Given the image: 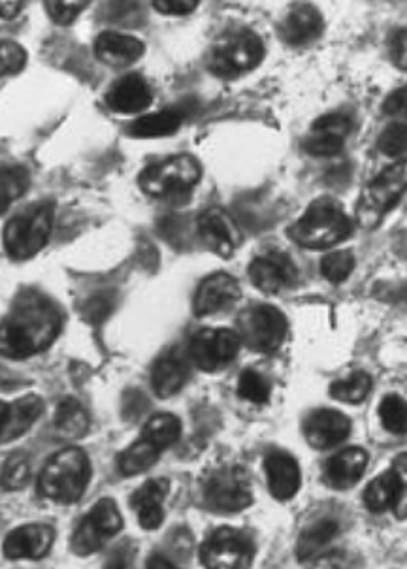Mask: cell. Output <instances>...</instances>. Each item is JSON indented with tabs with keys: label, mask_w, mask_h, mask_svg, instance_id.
Segmentation results:
<instances>
[{
	"label": "cell",
	"mask_w": 407,
	"mask_h": 569,
	"mask_svg": "<svg viewBox=\"0 0 407 569\" xmlns=\"http://www.w3.org/2000/svg\"><path fill=\"white\" fill-rule=\"evenodd\" d=\"M61 316L48 298L26 295L19 298L10 316L0 322V355L8 359H29L42 353L56 341Z\"/></svg>",
	"instance_id": "obj_1"
},
{
	"label": "cell",
	"mask_w": 407,
	"mask_h": 569,
	"mask_svg": "<svg viewBox=\"0 0 407 569\" xmlns=\"http://www.w3.org/2000/svg\"><path fill=\"white\" fill-rule=\"evenodd\" d=\"M351 219L334 200H317L289 229L290 240L306 249H328L351 234Z\"/></svg>",
	"instance_id": "obj_2"
},
{
	"label": "cell",
	"mask_w": 407,
	"mask_h": 569,
	"mask_svg": "<svg viewBox=\"0 0 407 569\" xmlns=\"http://www.w3.org/2000/svg\"><path fill=\"white\" fill-rule=\"evenodd\" d=\"M91 477V466L86 452L64 449L57 452L43 466L40 473V492L57 503H76L86 492Z\"/></svg>",
	"instance_id": "obj_3"
},
{
	"label": "cell",
	"mask_w": 407,
	"mask_h": 569,
	"mask_svg": "<svg viewBox=\"0 0 407 569\" xmlns=\"http://www.w3.org/2000/svg\"><path fill=\"white\" fill-rule=\"evenodd\" d=\"M407 191V159L379 173L358 199L355 219L363 229H376Z\"/></svg>",
	"instance_id": "obj_4"
},
{
	"label": "cell",
	"mask_w": 407,
	"mask_h": 569,
	"mask_svg": "<svg viewBox=\"0 0 407 569\" xmlns=\"http://www.w3.org/2000/svg\"><path fill=\"white\" fill-rule=\"evenodd\" d=\"M262 57L265 46L255 32H229L214 43L208 56V69L219 78H236L257 69Z\"/></svg>",
	"instance_id": "obj_5"
},
{
	"label": "cell",
	"mask_w": 407,
	"mask_h": 569,
	"mask_svg": "<svg viewBox=\"0 0 407 569\" xmlns=\"http://www.w3.org/2000/svg\"><path fill=\"white\" fill-rule=\"evenodd\" d=\"M53 230V208L48 204L32 206L12 217L4 229V248L16 260H27L40 253Z\"/></svg>",
	"instance_id": "obj_6"
},
{
	"label": "cell",
	"mask_w": 407,
	"mask_h": 569,
	"mask_svg": "<svg viewBox=\"0 0 407 569\" xmlns=\"http://www.w3.org/2000/svg\"><path fill=\"white\" fill-rule=\"evenodd\" d=\"M198 181H200V164L191 156L170 157L167 161L146 168L140 176L142 191L155 199L186 194L197 187Z\"/></svg>",
	"instance_id": "obj_7"
},
{
	"label": "cell",
	"mask_w": 407,
	"mask_h": 569,
	"mask_svg": "<svg viewBox=\"0 0 407 569\" xmlns=\"http://www.w3.org/2000/svg\"><path fill=\"white\" fill-rule=\"evenodd\" d=\"M204 501L216 513H238L254 501V490L246 471L238 466H227L211 471L204 481Z\"/></svg>",
	"instance_id": "obj_8"
},
{
	"label": "cell",
	"mask_w": 407,
	"mask_h": 569,
	"mask_svg": "<svg viewBox=\"0 0 407 569\" xmlns=\"http://www.w3.org/2000/svg\"><path fill=\"white\" fill-rule=\"evenodd\" d=\"M254 541L235 528H219L200 547L206 569H247L254 560Z\"/></svg>",
	"instance_id": "obj_9"
},
{
	"label": "cell",
	"mask_w": 407,
	"mask_h": 569,
	"mask_svg": "<svg viewBox=\"0 0 407 569\" xmlns=\"http://www.w3.org/2000/svg\"><path fill=\"white\" fill-rule=\"evenodd\" d=\"M121 528H123V517L119 513L116 501L110 498L97 501L76 530L72 549L80 557L93 555L105 547L106 541L116 538Z\"/></svg>",
	"instance_id": "obj_10"
},
{
	"label": "cell",
	"mask_w": 407,
	"mask_h": 569,
	"mask_svg": "<svg viewBox=\"0 0 407 569\" xmlns=\"http://www.w3.org/2000/svg\"><path fill=\"white\" fill-rule=\"evenodd\" d=\"M241 338L229 328H206L192 336L189 359L202 371H219L240 353Z\"/></svg>",
	"instance_id": "obj_11"
},
{
	"label": "cell",
	"mask_w": 407,
	"mask_h": 569,
	"mask_svg": "<svg viewBox=\"0 0 407 569\" xmlns=\"http://www.w3.org/2000/svg\"><path fill=\"white\" fill-rule=\"evenodd\" d=\"M287 319L274 306H257L241 319V341L259 353H274L287 338Z\"/></svg>",
	"instance_id": "obj_12"
},
{
	"label": "cell",
	"mask_w": 407,
	"mask_h": 569,
	"mask_svg": "<svg viewBox=\"0 0 407 569\" xmlns=\"http://www.w3.org/2000/svg\"><path fill=\"white\" fill-rule=\"evenodd\" d=\"M198 236L211 253L222 259H229L235 254L236 249L240 248V229L235 223V219L221 208H210L200 213Z\"/></svg>",
	"instance_id": "obj_13"
},
{
	"label": "cell",
	"mask_w": 407,
	"mask_h": 569,
	"mask_svg": "<svg viewBox=\"0 0 407 569\" xmlns=\"http://www.w3.org/2000/svg\"><path fill=\"white\" fill-rule=\"evenodd\" d=\"M351 134V119L344 113H330L317 119L308 137L304 140V149L315 157H332L346 146Z\"/></svg>",
	"instance_id": "obj_14"
},
{
	"label": "cell",
	"mask_w": 407,
	"mask_h": 569,
	"mask_svg": "<svg viewBox=\"0 0 407 569\" xmlns=\"http://www.w3.org/2000/svg\"><path fill=\"white\" fill-rule=\"evenodd\" d=\"M249 278L260 291L276 295L297 283L298 273L289 257L284 253H266L251 262Z\"/></svg>",
	"instance_id": "obj_15"
},
{
	"label": "cell",
	"mask_w": 407,
	"mask_h": 569,
	"mask_svg": "<svg viewBox=\"0 0 407 569\" xmlns=\"http://www.w3.org/2000/svg\"><path fill=\"white\" fill-rule=\"evenodd\" d=\"M240 283L229 273H214L198 284L195 295V313L198 317L214 316L227 310L240 298Z\"/></svg>",
	"instance_id": "obj_16"
},
{
	"label": "cell",
	"mask_w": 407,
	"mask_h": 569,
	"mask_svg": "<svg viewBox=\"0 0 407 569\" xmlns=\"http://www.w3.org/2000/svg\"><path fill=\"white\" fill-rule=\"evenodd\" d=\"M351 432V421L346 415L334 409H319L304 422V433L309 446L315 449H332L347 440Z\"/></svg>",
	"instance_id": "obj_17"
},
{
	"label": "cell",
	"mask_w": 407,
	"mask_h": 569,
	"mask_svg": "<svg viewBox=\"0 0 407 569\" xmlns=\"http://www.w3.org/2000/svg\"><path fill=\"white\" fill-rule=\"evenodd\" d=\"M53 538H56V533L50 527L26 525V527L16 528L8 533L2 549L10 560H23V558L38 560L50 552Z\"/></svg>",
	"instance_id": "obj_18"
},
{
	"label": "cell",
	"mask_w": 407,
	"mask_h": 569,
	"mask_svg": "<svg viewBox=\"0 0 407 569\" xmlns=\"http://www.w3.org/2000/svg\"><path fill=\"white\" fill-rule=\"evenodd\" d=\"M153 102V91L140 74L123 76L106 94V104L116 113H140Z\"/></svg>",
	"instance_id": "obj_19"
},
{
	"label": "cell",
	"mask_w": 407,
	"mask_h": 569,
	"mask_svg": "<svg viewBox=\"0 0 407 569\" xmlns=\"http://www.w3.org/2000/svg\"><path fill=\"white\" fill-rule=\"evenodd\" d=\"M268 487L276 500H290L300 489V468L295 458L287 452L274 451L266 457L265 462Z\"/></svg>",
	"instance_id": "obj_20"
},
{
	"label": "cell",
	"mask_w": 407,
	"mask_h": 569,
	"mask_svg": "<svg viewBox=\"0 0 407 569\" xmlns=\"http://www.w3.org/2000/svg\"><path fill=\"white\" fill-rule=\"evenodd\" d=\"M143 51L146 48L142 40L123 32H102L95 42V53L99 57V61L116 69H123L138 61L143 56Z\"/></svg>",
	"instance_id": "obj_21"
},
{
	"label": "cell",
	"mask_w": 407,
	"mask_h": 569,
	"mask_svg": "<svg viewBox=\"0 0 407 569\" xmlns=\"http://www.w3.org/2000/svg\"><path fill=\"white\" fill-rule=\"evenodd\" d=\"M168 490H170L168 479H151L136 490L130 498V506L135 509L140 525L146 530H157L161 527L162 520H165L162 503H165Z\"/></svg>",
	"instance_id": "obj_22"
},
{
	"label": "cell",
	"mask_w": 407,
	"mask_h": 569,
	"mask_svg": "<svg viewBox=\"0 0 407 569\" xmlns=\"http://www.w3.org/2000/svg\"><path fill=\"white\" fill-rule=\"evenodd\" d=\"M366 466H368V452L358 447H349L328 460L325 481L332 489H351L360 481V477L365 476Z\"/></svg>",
	"instance_id": "obj_23"
},
{
	"label": "cell",
	"mask_w": 407,
	"mask_h": 569,
	"mask_svg": "<svg viewBox=\"0 0 407 569\" xmlns=\"http://www.w3.org/2000/svg\"><path fill=\"white\" fill-rule=\"evenodd\" d=\"M281 38L290 46H308L321 37L322 18L311 4H298L285 16L281 23Z\"/></svg>",
	"instance_id": "obj_24"
},
{
	"label": "cell",
	"mask_w": 407,
	"mask_h": 569,
	"mask_svg": "<svg viewBox=\"0 0 407 569\" xmlns=\"http://www.w3.org/2000/svg\"><path fill=\"white\" fill-rule=\"evenodd\" d=\"M189 378V365L178 353H168L157 360L151 370V387L159 398H172L183 389Z\"/></svg>",
	"instance_id": "obj_25"
},
{
	"label": "cell",
	"mask_w": 407,
	"mask_h": 569,
	"mask_svg": "<svg viewBox=\"0 0 407 569\" xmlns=\"http://www.w3.org/2000/svg\"><path fill=\"white\" fill-rule=\"evenodd\" d=\"M339 522L330 517L325 519L315 520L314 525H309L306 530H302L297 543V555L300 560H311V558L321 555L328 545L332 543L334 539L338 538Z\"/></svg>",
	"instance_id": "obj_26"
},
{
	"label": "cell",
	"mask_w": 407,
	"mask_h": 569,
	"mask_svg": "<svg viewBox=\"0 0 407 569\" xmlns=\"http://www.w3.org/2000/svg\"><path fill=\"white\" fill-rule=\"evenodd\" d=\"M181 123H183V113L179 110H162V112L149 113L136 119L129 127V134L135 138L172 137Z\"/></svg>",
	"instance_id": "obj_27"
},
{
	"label": "cell",
	"mask_w": 407,
	"mask_h": 569,
	"mask_svg": "<svg viewBox=\"0 0 407 569\" xmlns=\"http://www.w3.org/2000/svg\"><path fill=\"white\" fill-rule=\"evenodd\" d=\"M400 496V481L396 471L390 468L381 476L376 477L365 492L366 508L374 511V513H383L387 509H395L396 501Z\"/></svg>",
	"instance_id": "obj_28"
},
{
	"label": "cell",
	"mask_w": 407,
	"mask_h": 569,
	"mask_svg": "<svg viewBox=\"0 0 407 569\" xmlns=\"http://www.w3.org/2000/svg\"><path fill=\"white\" fill-rule=\"evenodd\" d=\"M42 411V398L34 397V395L10 403V417H8L7 432H4L2 443L18 440L19 436H23L27 430H31L32 425L37 422Z\"/></svg>",
	"instance_id": "obj_29"
},
{
	"label": "cell",
	"mask_w": 407,
	"mask_h": 569,
	"mask_svg": "<svg viewBox=\"0 0 407 569\" xmlns=\"http://www.w3.org/2000/svg\"><path fill=\"white\" fill-rule=\"evenodd\" d=\"M161 452V449H157L151 441L142 438L119 455V471L123 476H140L159 460Z\"/></svg>",
	"instance_id": "obj_30"
},
{
	"label": "cell",
	"mask_w": 407,
	"mask_h": 569,
	"mask_svg": "<svg viewBox=\"0 0 407 569\" xmlns=\"http://www.w3.org/2000/svg\"><path fill=\"white\" fill-rule=\"evenodd\" d=\"M57 432L64 438H81L89 430V415L76 398H64L56 411Z\"/></svg>",
	"instance_id": "obj_31"
},
{
	"label": "cell",
	"mask_w": 407,
	"mask_h": 569,
	"mask_svg": "<svg viewBox=\"0 0 407 569\" xmlns=\"http://www.w3.org/2000/svg\"><path fill=\"white\" fill-rule=\"evenodd\" d=\"M179 433H181V422H179L178 417L170 413H159L146 422L142 438L151 441L157 449L165 451L179 440Z\"/></svg>",
	"instance_id": "obj_32"
},
{
	"label": "cell",
	"mask_w": 407,
	"mask_h": 569,
	"mask_svg": "<svg viewBox=\"0 0 407 569\" xmlns=\"http://www.w3.org/2000/svg\"><path fill=\"white\" fill-rule=\"evenodd\" d=\"M29 187V172L23 167L0 168V216L23 197Z\"/></svg>",
	"instance_id": "obj_33"
},
{
	"label": "cell",
	"mask_w": 407,
	"mask_h": 569,
	"mask_svg": "<svg viewBox=\"0 0 407 569\" xmlns=\"http://www.w3.org/2000/svg\"><path fill=\"white\" fill-rule=\"evenodd\" d=\"M371 390V378L365 371H355L349 378L339 379L330 387V397L339 402H365Z\"/></svg>",
	"instance_id": "obj_34"
},
{
	"label": "cell",
	"mask_w": 407,
	"mask_h": 569,
	"mask_svg": "<svg viewBox=\"0 0 407 569\" xmlns=\"http://www.w3.org/2000/svg\"><path fill=\"white\" fill-rule=\"evenodd\" d=\"M31 479V458L23 452H16L8 458L0 471V487L4 490L26 489Z\"/></svg>",
	"instance_id": "obj_35"
},
{
	"label": "cell",
	"mask_w": 407,
	"mask_h": 569,
	"mask_svg": "<svg viewBox=\"0 0 407 569\" xmlns=\"http://www.w3.org/2000/svg\"><path fill=\"white\" fill-rule=\"evenodd\" d=\"M379 417H381L383 427L389 432L401 433L407 432V402L396 395L383 398L379 406Z\"/></svg>",
	"instance_id": "obj_36"
},
{
	"label": "cell",
	"mask_w": 407,
	"mask_h": 569,
	"mask_svg": "<svg viewBox=\"0 0 407 569\" xmlns=\"http://www.w3.org/2000/svg\"><path fill=\"white\" fill-rule=\"evenodd\" d=\"M238 395L251 403H266L270 400V383L259 371L246 370L238 379Z\"/></svg>",
	"instance_id": "obj_37"
},
{
	"label": "cell",
	"mask_w": 407,
	"mask_h": 569,
	"mask_svg": "<svg viewBox=\"0 0 407 569\" xmlns=\"http://www.w3.org/2000/svg\"><path fill=\"white\" fill-rule=\"evenodd\" d=\"M355 270V257L349 251H336L327 254L321 262V272L330 283H341Z\"/></svg>",
	"instance_id": "obj_38"
},
{
	"label": "cell",
	"mask_w": 407,
	"mask_h": 569,
	"mask_svg": "<svg viewBox=\"0 0 407 569\" xmlns=\"http://www.w3.org/2000/svg\"><path fill=\"white\" fill-rule=\"evenodd\" d=\"M377 148L383 156L401 157L407 153V123H393L383 130Z\"/></svg>",
	"instance_id": "obj_39"
},
{
	"label": "cell",
	"mask_w": 407,
	"mask_h": 569,
	"mask_svg": "<svg viewBox=\"0 0 407 569\" xmlns=\"http://www.w3.org/2000/svg\"><path fill=\"white\" fill-rule=\"evenodd\" d=\"M89 4L91 0H46V10L57 26H70Z\"/></svg>",
	"instance_id": "obj_40"
},
{
	"label": "cell",
	"mask_w": 407,
	"mask_h": 569,
	"mask_svg": "<svg viewBox=\"0 0 407 569\" xmlns=\"http://www.w3.org/2000/svg\"><path fill=\"white\" fill-rule=\"evenodd\" d=\"M27 64V51L12 40H0V78L18 74Z\"/></svg>",
	"instance_id": "obj_41"
},
{
	"label": "cell",
	"mask_w": 407,
	"mask_h": 569,
	"mask_svg": "<svg viewBox=\"0 0 407 569\" xmlns=\"http://www.w3.org/2000/svg\"><path fill=\"white\" fill-rule=\"evenodd\" d=\"M102 12L106 19L121 23L140 12V0H106Z\"/></svg>",
	"instance_id": "obj_42"
},
{
	"label": "cell",
	"mask_w": 407,
	"mask_h": 569,
	"mask_svg": "<svg viewBox=\"0 0 407 569\" xmlns=\"http://www.w3.org/2000/svg\"><path fill=\"white\" fill-rule=\"evenodd\" d=\"M393 470L396 471V476H398V481H400V496H398V501H396L395 511L396 517H400V519H406L407 517V455H400V457L396 458L395 465H393Z\"/></svg>",
	"instance_id": "obj_43"
},
{
	"label": "cell",
	"mask_w": 407,
	"mask_h": 569,
	"mask_svg": "<svg viewBox=\"0 0 407 569\" xmlns=\"http://www.w3.org/2000/svg\"><path fill=\"white\" fill-rule=\"evenodd\" d=\"M111 308H113V302H111L108 295H97V297L87 300L83 316L89 322H102L106 317L110 316Z\"/></svg>",
	"instance_id": "obj_44"
},
{
	"label": "cell",
	"mask_w": 407,
	"mask_h": 569,
	"mask_svg": "<svg viewBox=\"0 0 407 569\" xmlns=\"http://www.w3.org/2000/svg\"><path fill=\"white\" fill-rule=\"evenodd\" d=\"M136 547L130 541L116 547L110 552V557L106 560L105 569H130L132 562H135Z\"/></svg>",
	"instance_id": "obj_45"
},
{
	"label": "cell",
	"mask_w": 407,
	"mask_h": 569,
	"mask_svg": "<svg viewBox=\"0 0 407 569\" xmlns=\"http://www.w3.org/2000/svg\"><path fill=\"white\" fill-rule=\"evenodd\" d=\"M383 110L390 118L400 119V123H407V87L390 93L389 99L385 100Z\"/></svg>",
	"instance_id": "obj_46"
},
{
	"label": "cell",
	"mask_w": 407,
	"mask_h": 569,
	"mask_svg": "<svg viewBox=\"0 0 407 569\" xmlns=\"http://www.w3.org/2000/svg\"><path fill=\"white\" fill-rule=\"evenodd\" d=\"M314 569H357L355 566V558L347 552L336 551L328 552V555H319Z\"/></svg>",
	"instance_id": "obj_47"
},
{
	"label": "cell",
	"mask_w": 407,
	"mask_h": 569,
	"mask_svg": "<svg viewBox=\"0 0 407 569\" xmlns=\"http://www.w3.org/2000/svg\"><path fill=\"white\" fill-rule=\"evenodd\" d=\"M200 0H153V7L167 16H186L198 7Z\"/></svg>",
	"instance_id": "obj_48"
},
{
	"label": "cell",
	"mask_w": 407,
	"mask_h": 569,
	"mask_svg": "<svg viewBox=\"0 0 407 569\" xmlns=\"http://www.w3.org/2000/svg\"><path fill=\"white\" fill-rule=\"evenodd\" d=\"M393 61L398 69L407 70V29L398 32L393 40Z\"/></svg>",
	"instance_id": "obj_49"
},
{
	"label": "cell",
	"mask_w": 407,
	"mask_h": 569,
	"mask_svg": "<svg viewBox=\"0 0 407 569\" xmlns=\"http://www.w3.org/2000/svg\"><path fill=\"white\" fill-rule=\"evenodd\" d=\"M26 4L27 0H0V19L16 18Z\"/></svg>",
	"instance_id": "obj_50"
},
{
	"label": "cell",
	"mask_w": 407,
	"mask_h": 569,
	"mask_svg": "<svg viewBox=\"0 0 407 569\" xmlns=\"http://www.w3.org/2000/svg\"><path fill=\"white\" fill-rule=\"evenodd\" d=\"M146 569H179L173 566L168 558L159 557V555H155V557L149 558L148 568Z\"/></svg>",
	"instance_id": "obj_51"
},
{
	"label": "cell",
	"mask_w": 407,
	"mask_h": 569,
	"mask_svg": "<svg viewBox=\"0 0 407 569\" xmlns=\"http://www.w3.org/2000/svg\"><path fill=\"white\" fill-rule=\"evenodd\" d=\"M8 417H10V403L0 402V443L4 440L7 432Z\"/></svg>",
	"instance_id": "obj_52"
}]
</instances>
